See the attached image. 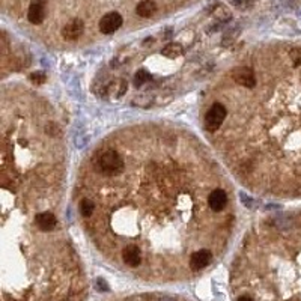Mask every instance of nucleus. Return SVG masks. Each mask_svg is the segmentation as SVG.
<instances>
[{
	"instance_id": "obj_18",
	"label": "nucleus",
	"mask_w": 301,
	"mask_h": 301,
	"mask_svg": "<svg viewBox=\"0 0 301 301\" xmlns=\"http://www.w3.org/2000/svg\"><path fill=\"white\" fill-rule=\"evenodd\" d=\"M98 283H99V286H101V291H106V289H107V286H104V282H103L101 278L98 280Z\"/></svg>"
},
{
	"instance_id": "obj_10",
	"label": "nucleus",
	"mask_w": 301,
	"mask_h": 301,
	"mask_svg": "<svg viewBox=\"0 0 301 301\" xmlns=\"http://www.w3.org/2000/svg\"><path fill=\"white\" fill-rule=\"evenodd\" d=\"M35 223H36L38 229H41L44 232H48V231L54 229L57 220H56L54 214H51V212H39L35 217Z\"/></svg>"
},
{
	"instance_id": "obj_3",
	"label": "nucleus",
	"mask_w": 301,
	"mask_h": 301,
	"mask_svg": "<svg viewBox=\"0 0 301 301\" xmlns=\"http://www.w3.org/2000/svg\"><path fill=\"white\" fill-rule=\"evenodd\" d=\"M122 23H124V20L119 12H109L99 20V30L104 35H110V33H115L120 26H122Z\"/></svg>"
},
{
	"instance_id": "obj_4",
	"label": "nucleus",
	"mask_w": 301,
	"mask_h": 301,
	"mask_svg": "<svg viewBox=\"0 0 301 301\" xmlns=\"http://www.w3.org/2000/svg\"><path fill=\"white\" fill-rule=\"evenodd\" d=\"M232 78L235 82L244 88H255L256 85V75H255V71L249 67H239V68H235L232 71Z\"/></svg>"
},
{
	"instance_id": "obj_17",
	"label": "nucleus",
	"mask_w": 301,
	"mask_h": 301,
	"mask_svg": "<svg viewBox=\"0 0 301 301\" xmlns=\"http://www.w3.org/2000/svg\"><path fill=\"white\" fill-rule=\"evenodd\" d=\"M238 301H255V300L252 297H249V295H243V297L238 298Z\"/></svg>"
},
{
	"instance_id": "obj_7",
	"label": "nucleus",
	"mask_w": 301,
	"mask_h": 301,
	"mask_svg": "<svg viewBox=\"0 0 301 301\" xmlns=\"http://www.w3.org/2000/svg\"><path fill=\"white\" fill-rule=\"evenodd\" d=\"M85 30V23H83V20H80V18H74L71 20V22H68L62 30V35L64 38L67 39V41H75V39H78L80 36H82Z\"/></svg>"
},
{
	"instance_id": "obj_14",
	"label": "nucleus",
	"mask_w": 301,
	"mask_h": 301,
	"mask_svg": "<svg viewBox=\"0 0 301 301\" xmlns=\"http://www.w3.org/2000/svg\"><path fill=\"white\" fill-rule=\"evenodd\" d=\"M149 78H151V75H149L148 71H145V69H139V71L136 72V75H134V86H136V88L143 86Z\"/></svg>"
},
{
	"instance_id": "obj_8",
	"label": "nucleus",
	"mask_w": 301,
	"mask_h": 301,
	"mask_svg": "<svg viewBox=\"0 0 301 301\" xmlns=\"http://www.w3.org/2000/svg\"><path fill=\"white\" fill-rule=\"evenodd\" d=\"M208 205L212 211L220 212L223 211L228 205V194L225 190L222 188H215L211 191V194L208 196Z\"/></svg>"
},
{
	"instance_id": "obj_11",
	"label": "nucleus",
	"mask_w": 301,
	"mask_h": 301,
	"mask_svg": "<svg viewBox=\"0 0 301 301\" xmlns=\"http://www.w3.org/2000/svg\"><path fill=\"white\" fill-rule=\"evenodd\" d=\"M136 12L137 15L143 17V18H149L152 17L155 12H157V3L154 0H143V2H140L136 8Z\"/></svg>"
},
{
	"instance_id": "obj_15",
	"label": "nucleus",
	"mask_w": 301,
	"mask_h": 301,
	"mask_svg": "<svg viewBox=\"0 0 301 301\" xmlns=\"http://www.w3.org/2000/svg\"><path fill=\"white\" fill-rule=\"evenodd\" d=\"M291 57H292V60H294V65L298 67V65L301 64V48H294V50L291 51Z\"/></svg>"
},
{
	"instance_id": "obj_16",
	"label": "nucleus",
	"mask_w": 301,
	"mask_h": 301,
	"mask_svg": "<svg viewBox=\"0 0 301 301\" xmlns=\"http://www.w3.org/2000/svg\"><path fill=\"white\" fill-rule=\"evenodd\" d=\"M30 80L33 83H44V80H46V74L44 72H33L32 75H30Z\"/></svg>"
},
{
	"instance_id": "obj_2",
	"label": "nucleus",
	"mask_w": 301,
	"mask_h": 301,
	"mask_svg": "<svg viewBox=\"0 0 301 301\" xmlns=\"http://www.w3.org/2000/svg\"><path fill=\"white\" fill-rule=\"evenodd\" d=\"M226 116H228V110H226V107L223 104H220V103L212 104L211 109L205 115V120H204L205 128L209 133L217 131L220 127H222V124L225 122Z\"/></svg>"
},
{
	"instance_id": "obj_6",
	"label": "nucleus",
	"mask_w": 301,
	"mask_h": 301,
	"mask_svg": "<svg viewBox=\"0 0 301 301\" xmlns=\"http://www.w3.org/2000/svg\"><path fill=\"white\" fill-rule=\"evenodd\" d=\"M46 0H33L27 11V20L32 24H41L46 18Z\"/></svg>"
},
{
	"instance_id": "obj_1",
	"label": "nucleus",
	"mask_w": 301,
	"mask_h": 301,
	"mask_svg": "<svg viewBox=\"0 0 301 301\" xmlns=\"http://www.w3.org/2000/svg\"><path fill=\"white\" fill-rule=\"evenodd\" d=\"M95 167L98 169L99 173L107 175V176H115L119 175L124 169V162L116 151H106L98 157Z\"/></svg>"
},
{
	"instance_id": "obj_13",
	"label": "nucleus",
	"mask_w": 301,
	"mask_h": 301,
	"mask_svg": "<svg viewBox=\"0 0 301 301\" xmlns=\"http://www.w3.org/2000/svg\"><path fill=\"white\" fill-rule=\"evenodd\" d=\"M95 211V204L93 200L91 199H83L82 202H80V212H82L83 217H91Z\"/></svg>"
},
{
	"instance_id": "obj_12",
	"label": "nucleus",
	"mask_w": 301,
	"mask_h": 301,
	"mask_svg": "<svg viewBox=\"0 0 301 301\" xmlns=\"http://www.w3.org/2000/svg\"><path fill=\"white\" fill-rule=\"evenodd\" d=\"M183 53H184V48H183V46L178 44V43L167 44V46L162 50V54H163V56H166V57H172V59L181 56Z\"/></svg>"
},
{
	"instance_id": "obj_9",
	"label": "nucleus",
	"mask_w": 301,
	"mask_h": 301,
	"mask_svg": "<svg viewBox=\"0 0 301 301\" xmlns=\"http://www.w3.org/2000/svg\"><path fill=\"white\" fill-rule=\"evenodd\" d=\"M122 260L128 267H139L142 264V252L137 246H127L122 250Z\"/></svg>"
},
{
	"instance_id": "obj_5",
	"label": "nucleus",
	"mask_w": 301,
	"mask_h": 301,
	"mask_svg": "<svg viewBox=\"0 0 301 301\" xmlns=\"http://www.w3.org/2000/svg\"><path fill=\"white\" fill-rule=\"evenodd\" d=\"M212 260V253L209 250H197L190 256V268L193 271H200L204 270L205 267H208Z\"/></svg>"
}]
</instances>
